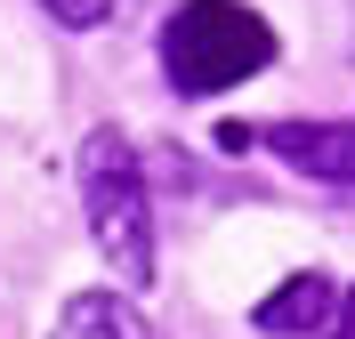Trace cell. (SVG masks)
<instances>
[{
    "mask_svg": "<svg viewBox=\"0 0 355 339\" xmlns=\"http://www.w3.org/2000/svg\"><path fill=\"white\" fill-rule=\"evenodd\" d=\"M41 8H49L57 24H73V33H89V24H105V17H113V0H41Z\"/></svg>",
    "mask_w": 355,
    "mask_h": 339,
    "instance_id": "cell-6",
    "label": "cell"
},
{
    "mask_svg": "<svg viewBox=\"0 0 355 339\" xmlns=\"http://www.w3.org/2000/svg\"><path fill=\"white\" fill-rule=\"evenodd\" d=\"M259 137L291 162V170L355 186V121H275V130H259Z\"/></svg>",
    "mask_w": 355,
    "mask_h": 339,
    "instance_id": "cell-3",
    "label": "cell"
},
{
    "mask_svg": "<svg viewBox=\"0 0 355 339\" xmlns=\"http://www.w3.org/2000/svg\"><path fill=\"white\" fill-rule=\"evenodd\" d=\"M339 307H347V299H339L331 275H291L283 291L259 299V315H250V323H259V331H275V339H307V331H323Z\"/></svg>",
    "mask_w": 355,
    "mask_h": 339,
    "instance_id": "cell-4",
    "label": "cell"
},
{
    "mask_svg": "<svg viewBox=\"0 0 355 339\" xmlns=\"http://www.w3.org/2000/svg\"><path fill=\"white\" fill-rule=\"evenodd\" d=\"M57 339H162V331L113 291H73L65 315H57Z\"/></svg>",
    "mask_w": 355,
    "mask_h": 339,
    "instance_id": "cell-5",
    "label": "cell"
},
{
    "mask_svg": "<svg viewBox=\"0 0 355 339\" xmlns=\"http://www.w3.org/2000/svg\"><path fill=\"white\" fill-rule=\"evenodd\" d=\"M162 65H170L178 97H218L243 73L275 65V24L259 8H243V0H186L162 24Z\"/></svg>",
    "mask_w": 355,
    "mask_h": 339,
    "instance_id": "cell-1",
    "label": "cell"
},
{
    "mask_svg": "<svg viewBox=\"0 0 355 339\" xmlns=\"http://www.w3.org/2000/svg\"><path fill=\"white\" fill-rule=\"evenodd\" d=\"M81 202H89V234L113 259V275L121 283H154V202H146V170H137L121 130H89Z\"/></svg>",
    "mask_w": 355,
    "mask_h": 339,
    "instance_id": "cell-2",
    "label": "cell"
},
{
    "mask_svg": "<svg viewBox=\"0 0 355 339\" xmlns=\"http://www.w3.org/2000/svg\"><path fill=\"white\" fill-rule=\"evenodd\" d=\"M339 339H355V291H347V307H339Z\"/></svg>",
    "mask_w": 355,
    "mask_h": 339,
    "instance_id": "cell-7",
    "label": "cell"
}]
</instances>
